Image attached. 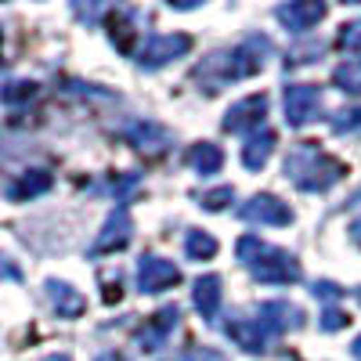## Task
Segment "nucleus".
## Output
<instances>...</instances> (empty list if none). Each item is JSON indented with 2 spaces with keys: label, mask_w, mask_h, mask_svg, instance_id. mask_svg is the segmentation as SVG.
Here are the masks:
<instances>
[{
  "label": "nucleus",
  "mask_w": 361,
  "mask_h": 361,
  "mask_svg": "<svg viewBox=\"0 0 361 361\" xmlns=\"http://www.w3.org/2000/svg\"><path fill=\"white\" fill-rule=\"evenodd\" d=\"M271 54V44L267 37L253 33L250 40L235 44L228 51H214L202 66H195V80L206 87V90H221L224 83H235V80H246V76H257L264 69V58Z\"/></svg>",
  "instance_id": "obj_1"
},
{
  "label": "nucleus",
  "mask_w": 361,
  "mask_h": 361,
  "mask_svg": "<svg viewBox=\"0 0 361 361\" xmlns=\"http://www.w3.org/2000/svg\"><path fill=\"white\" fill-rule=\"evenodd\" d=\"M235 250H238V260H243V267L250 271L257 282H267V286H293V282H300V264H296V257L286 253V250H279V246H267L264 238L243 235Z\"/></svg>",
  "instance_id": "obj_2"
},
{
  "label": "nucleus",
  "mask_w": 361,
  "mask_h": 361,
  "mask_svg": "<svg viewBox=\"0 0 361 361\" xmlns=\"http://www.w3.org/2000/svg\"><path fill=\"white\" fill-rule=\"evenodd\" d=\"M286 177L300 192H329L343 177V163L325 156L318 145H300L286 156Z\"/></svg>",
  "instance_id": "obj_3"
},
{
  "label": "nucleus",
  "mask_w": 361,
  "mask_h": 361,
  "mask_svg": "<svg viewBox=\"0 0 361 361\" xmlns=\"http://www.w3.org/2000/svg\"><path fill=\"white\" fill-rule=\"evenodd\" d=\"M192 51V37L185 33H156V37H148L141 51H134L137 58V66L141 69H159V66H170L173 58H185Z\"/></svg>",
  "instance_id": "obj_4"
},
{
  "label": "nucleus",
  "mask_w": 361,
  "mask_h": 361,
  "mask_svg": "<svg viewBox=\"0 0 361 361\" xmlns=\"http://www.w3.org/2000/svg\"><path fill=\"white\" fill-rule=\"evenodd\" d=\"M322 116V87L318 83H289L286 87V119L289 127H304Z\"/></svg>",
  "instance_id": "obj_5"
},
{
  "label": "nucleus",
  "mask_w": 361,
  "mask_h": 361,
  "mask_svg": "<svg viewBox=\"0 0 361 361\" xmlns=\"http://www.w3.org/2000/svg\"><path fill=\"white\" fill-rule=\"evenodd\" d=\"M257 322H260L264 333L275 340V336H286V333H293V329H300L307 322V314L296 304H286V300H267V304L257 307Z\"/></svg>",
  "instance_id": "obj_6"
},
{
  "label": "nucleus",
  "mask_w": 361,
  "mask_h": 361,
  "mask_svg": "<svg viewBox=\"0 0 361 361\" xmlns=\"http://www.w3.org/2000/svg\"><path fill=\"white\" fill-rule=\"evenodd\" d=\"M123 141L145 156H163L170 148V130H163L152 119H130V123H123Z\"/></svg>",
  "instance_id": "obj_7"
},
{
  "label": "nucleus",
  "mask_w": 361,
  "mask_h": 361,
  "mask_svg": "<svg viewBox=\"0 0 361 361\" xmlns=\"http://www.w3.org/2000/svg\"><path fill=\"white\" fill-rule=\"evenodd\" d=\"M180 282V271H177V264H170V260H163V257H141V264H137V293H163V289H170V286H177Z\"/></svg>",
  "instance_id": "obj_8"
},
{
  "label": "nucleus",
  "mask_w": 361,
  "mask_h": 361,
  "mask_svg": "<svg viewBox=\"0 0 361 361\" xmlns=\"http://www.w3.org/2000/svg\"><path fill=\"white\" fill-rule=\"evenodd\" d=\"M238 217H243L246 224H293V209L279 199V195H267V192H260V195H253L243 209H238Z\"/></svg>",
  "instance_id": "obj_9"
},
{
  "label": "nucleus",
  "mask_w": 361,
  "mask_h": 361,
  "mask_svg": "<svg viewBox=\"0 0 361 361\" xmlns=\"http://www.w3.org/2000/svg\"><path fill=\"white\" fill-rule=\"evenodd\" d=\"M130 214H127V206H116L109 221L102 224V235L94 238V246H90V257H102V253H116V250H123L130 243Z\"/></svg>",
  "instance_id": "obj_10"
},
{
  "label": "nucleus",
  "mask_w": 361,
  "mask_h": 361,
  "mask_svg": "<svg viewBox=\"0 0 361 361\" xmlns=\"http://www.w3.org/2000/svg\"><path fill=\"white\" fill-rule=\"evenodd\" d=\"M264 116H267V94H253V98H243V102H235L228 112H224V134H246L253 127L264 123Z\"/></svg>",
  "instance_id": "obj_11"
},
{
  "label": "nucleus",
  "mask_w": 361,
  "mask_h": 361,
  "mask_svg": "<svg viewBox=\"0 0 361 361\" xmlns=\"http://www.w3.org/2000/svg\"><path fill=\"white\" fill-rule=\"evenodd\" d=\"M322 18H325V4H318V0H293V4L275 8V22L289 33H307Z\"/></svg>",
  "instance_id": "obj_12"
},
{
  "label": "nucleus",
  "mask_w": 361,
  "mask_h": 361,
  "mask_svg": "<svg viewBox=\"0 0 361 361\" xmlns=\"http://www.w3.org/2000/svg\"><path fill=\"white\" fill-rule=\"evenodd\" d=\"M221 296H224L221 275H202V279L192 282V304H195V311H199L209 325H214L217 314H221Z\"/></svg>",
  "instance_id": "obj_13"
},
{
  "label": "nucleus",
  "mask_w": 361,
  "mask_h": 361,
  "mask_svg": "<svg viewBox=\"0 0 361 361\" xmlns=\"http://www.w3.org/2000/svg\"><path fill=\"white\" fill-rule=\"evenodd\" d=\"M177 307H163V311H156L152 318H148L141 329H137V343H141V350H159L163 343H166V336L173 333V325H177Z\"/></svg>",
  "instance_id": "obj_14"
},
{
  "label": "nucleus",
  "mask_w": 361,
  "mask_h": 361,
  "mask_svg": "<svg viewBox=\"0 0 361 361\" xmlns=\"http://www.w3.org/2000/svg\"><path fill=\"white\" fill-rule=\"evenodd\" d=\"M228 336L243 347L246 354H264L267 343H271V336L260 329V322H257V318H243V314L228 322Z\"/></svg>",
  "instance_id": "obj_15"
},
{
  "label": "nucleus",
  "mask_w": 361,
  "mask_h": 361,
  "mask_svg": "<svg viewBox=\"0 0 361 361\" xmlns=\"http://www.w3.org/2000/svg\"><path fill=\"white\" fill-rule=\"evenodd\" d=\"M47 300H51V307H54V314L58 318H76V314H83V296L69 286V282H62V279H47Z\"/></svg>",
  "instance_id": "obj_16"
},
{
  "label": "nucleus",
  "mask_w": 361,
  "mask_h": 361,
  "mask_svg": "<svg viewBox=\"0 0 361 361\" xmlns=\"http://www.w3.org/2000/svg\"><path fill=\"white\" fill-rule=\"evenodd\" d=\"M188 166L199 173V177H214V173H221V166H224V152H221V145H209V141H195L192 148H188Z\"/></svg>",
  "instance_id": "obj_17"
},
{
  "label": "nucleus",
  "mask_w": 361,
  "mask_h": 361,
  "mask_svg": "<svg viewBox=\"0 0 361 361\" xmlns=\"http://www.w3.org/2000/svg\"><path fill=\"white\" fill-rule=\"evenodd\" d=\"M275 145H279V134L275 130H257L246 137V148H243V163L250 170H264L271 152H275Z\"/></svg>",
  "instance_id": "obj_18"
},
{
  "label": "nucleus",
  "mask_w": 361,
  "mask_h": 361,
  "mask_svg": "<svg viewBox=\"0 0 361 361\" xmlns=\"http://www.w3.org/2000/svg\"><path fill=\"white\" fill-rule=\"evenodd\" d=\"M47 188H51V173L47 170H25L18 180H11V185L4 188V195L15 199V202H25L33 195H44Z\"/></svg>",
  "instance_id": "obj_19"
},
{
  "label": "nucleus",
  "mask_w": 361,
  "mask_h": 361,
  "mask_svg": "<svg viewBox=\"0 0 361 361\" xmlns=\"http://www.w3.org/2000/svg\"><path fill=\"white\" fill-rule=\"evenodd\" d=\"M134 18H137V11H130V8H116V11L109 15V37H112V44H116L119 51H127V54H134L130 33L137 37V29L127 25V22H134Z\"/></svg>",
  "instance_id": "obj_20"
},
{
  "label": "nucleus",
  "mask_w": 361,
  "mask_h": 361,
  "mask_svg": "<svg viewBox=\"0 0 361 361\" xmlns=\"http://www.w3.org/2000/svg\"><path fill=\"white\" fill-rule=\"evenodd\" d=\"M185 250H188L192 260H214V253H217V238L209 235V231H202V228H192V231L185 235Z\"/></svg>",
  "instance_id": "obj_21"
},
{
  "label": "nucleus",
  "mask_w": 361,
  "mask_h": 361,
  "mask_svg": "<svg viewBox=\"0 0 361 361\" xmlns=\"http://www.w3.org/2000/svg\"><path fill=\"white\" fill-rule=\"evenodd\" d=\"M333 83L347 94H361V58H347L333 69Z\"/></svg>",
  "instance_id": "obj_22"
},
{
  "label": "nucleus",
  "mask_w": 361,
  "mask_h": 361,
  "mask_svg": "<svg viewBox=\"0 0 361 361\" xmlns=\"http://www.w3.org/2000/svg\"><path fill=\"white\" fill-rule=\"evenodd\" d=\"M333 134H361V109H343L329 119Z\"/></svg>",
  "instance_id": "obj_23"
},
{
  "label": "nucleus",
  "mask_w": 361,
  "mask_h": 361,
  "mask_svg": "<svg viewBox=\"0 0 361 361\" xmlns=\"http://www.w3.org/2000/svg\"><path fill=\"white\" fill-rule=\"evenodd\" d=\"M195 199L202 202V209H209V214H221V209H228V206H231V199H235V188H214V192H199Z\"/></svg>",
  "instance_id": "obj_24"
},
{
  "label": "nucleus",
  "mask_w": 361,
  "mask_h": 361,
  "mask_svg": "<svg viewBox=\"0 0 361 361\" xmlns=\"http://www.w3.org/2000/svg\"><path fill=\"white\" fill-rule=\"evenodd\" d=\"M336 47L347 51V54H357L361 51V18H354V22H347L340 29V33H336Z\"/></svg>",
  "instance_id": "obj_25"
},
{
  "label": "nucleus",
  "mask_w": 361,
  "mask_h": 361,
  "mask_svg": "<svg viewBox=\"0 0 361 361\" xmlns=\"http://www.w3.org/2000/svg\"><path fill=\"white\" fill-rule=\"evenodd\" d=\"M37 94V83H29V80H18V83H4V90H0V98H4L8 105H22Z\"/></svg>",
  "instance_id": "obj_26"
},
{
  "label": "nucleus",
  "mask_w": 361,
  "mask_h": 361,
  "mask_svg": "<svg viewBox=\"0 0 361 361\" xmlns=\"http://www.w3.org/2000/svg\"><path fill=\"white\" fill-rule=\"evenodd\" d=\"M322 44L318 40H311V44H300V47H293L289 51V58H286V66L293 69V66H304V62H318V58H322Z\"/></svg>",
  "instance_id": "obj_27"
},
{
  "label": "nucleus",
  "mask_w": 361,
  "mask_h": 361,
  "mask_svg": "<svg viewBox=\"0 0 361 361\" xmlns=\"http://www.w3.org/2000/svg\"><path fill=\"white\" fill-rule=\"evenodd\" d=\"M137 180H141L137 173H127V177H119V180H109L105 188H109V192H112L116 199H127V195H130V192L137 188Z\"/></svg>",
  "instance_id": "obj_28"
},
{
  "label": "nucleus",
  "mask_w": 361,
  "mask_h": 361,
  "mask_svg": "<svg viewBox=\"0 0 361 361\" xmlns=\"http://www.w3.org/2000/svg\"><path fill=\"white\" fill-rule=\"evenodd\" d=\"M347 314L340 311V307H325V314H322V329L325 333H336V329H347Z\"/></svg>",
  "instance_id": "obj_29"
},
{
  "label": "nucleus",
  "mask_w": 361,
  "mask_h": 361,
  "mask_svg": "<svg viewBox=\"0 0 361 361\" xmlns=\"http://www.w3.org/2000/svg\"><path fill=\"white\" fill-rule=\"evenodd\" d=\"M180 361H224V354H221V350H209V347L192 343L185 354H180Z\"/></svg>",
  "instance_id": "obj_30"
},
{
  "label": "nucleus",
  "mask_w": 361,
  "mask_h": 361,
  "mask_svg": "<svg viewBox=\"0 0 361 361\" xmlns=\"http://www.w3.org/2000/svg\"><path fill=\"white\" fill-rule=\"evenodd\" d=\"M0 282H22V267L8 253H0Z\"/></svg>",
  "instance_id": "obj_31"
},
{
  "label": "nucleus",
  "mask_w": 361,
  "mask_h": 361,
  "mask_svg": "<svg viewBox=\"0 0 361 361\" xmlns=\"http://www.w3.org/2000/svg\"><path fill=\"white\" fill-rule=\"evenodd\" d=\"M311 293H314L318 300H325V304H333V300H340V296H343V289H340V286L325 282V279H322V282H314V289H311Z\"/></svg>",
  "instance_id": "obj_32"
},
{
  "label": "nucleus",
  "mask_w": 361,
  "mask_h": 361,
  "mask_svg": "<svg viewBox=\"0 0 361 361\" xmlns=\"http://www.w3.org/2000/svg\"><path fill=\"white\" fill-rule=\"evenodd\" d=\"M350 238L361 246V221H354V224H350Z\"/></svg>",
  "instance_id": "obj_33"
},
{
  "label": "nucleus",
  "mask_w": 361,
  "mask_h": 361,
  "mask_svg": "<svg viewBox=\"0 0 361 361\" xmlns=\"http://www.w3.org/2000/svg\"><path fill=\"white\" fill-rule=\"evenodd\" d=\"M94 361H123V357H119V354H116V350H109V354H98V357H94Z\"/></svg>",
  "instance_id": "obj_34"
},
{
  "label": "nucleus",
  "mask_w": 361,
  "mask_h": 361,
  "mask_svg": "<svg viewBox=\"0 0 361 361\" xmlns=\"http://www.w3.org/2000/svg\"><path fill=\"white\" fill-rule=\"evenodd\" d=\"M350 350H354V357H357V361H361V336H357V340H354V347H350Z\"/></svg>",
  "instance_id": "obj_35"
},
{
  "label": "nucleus",
  "mask_w": 361,
  "mask_h": 361,
  "mask_svg": "<svg viewBox=\"0 0 361 361\" xmlns=\"http://www.w3.org/2000/svg\"><path fill=\"white\" fill-rule=\"evenodd\" d=\"M44 361H69L66 354H51V357H44Z\"/></svg>",
  "instance_id": "obj_36"
},
{
  "label": "nucleus",
  "mask_w": 361,
  "mask_h": 361,
  "mask_svg": "<svg viewBox=\"0 0 361 361\" xmlns=\"http://www.w3.org/2000/svg\"><path fill=\"white\" fill-rule=\"evenodd\" d=\"M357 199H361V192H357V195H354V202H357Z\"/></svg>",
  "instance_id": "obj_37"
},
{
  "label": "nucleus",
  "mask_w": 361,
  "mask_h": 361,
  "mask_svg": "<svg viewBox=\"0 0 361 361\" xmlns=\"http://www.w3.org/2000/svg\"><path fill=\"white\" fill-rule=\"evenodd\" d=\"M357 300H361V293H357Z\"/></svg>",
  "instance_id": "obj_38"
}]
</instances>
